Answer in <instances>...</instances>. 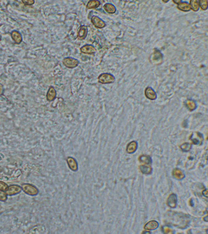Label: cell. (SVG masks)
<instances>
[{"label": "cell", "mask_w": 208, "mask_h": 234, "mask_svg": "<svg viewBox=\"0 0 208 234\" xmlns=\"http://www.w3.org/2000/svg\"><path fill=\"white\" fill-rule=\"evenodd\" d=\"M4 86L1 84L0 83V95H2L4 93Z\"/></svg>", "instance_id": "cell-23"}, {"label": "cell", "mask_w": 208, "mask_h": 234, "mask_svg": "<svg viewBox=\"0 0 208 234\" xmlns=\"http://www.w3.org/2000/svg\"><path fill=\"white\" fill-rule=\"evenodd\" d=\"M22 190L26 194L31 196H35L38 194L39 191L35 186L29 183H24L21 185Z\"/></svg>", "instance_id": "cell-1"}, {"label": "cell", "mask_w": 208, "mask_h": 234, "mask_svg": "<svg viewBox=\"0 0 208 234\" xmlns=\"http://www.w3.org/2000/svg\"><path fill=\"white\" fill-rule=\"evenodd\" d=\"M191 145L188 143H185L182 145L181 146V149L183 150V151L187 152L189 151L191 148Z\"/></svg>", "instance_id": "cell-20"}, {"label": "cell", "mask_w": 208, "mask_h": 234, "mask_svg": "<svg viewBox=\"0 0 208 234\" xmlns=\"http://www.w3.org/2000/svg\"><path fill=\"white\" fill-rule=\"evenodd\" d=\"M137 148V143L135 141H132L128 145L127 148V152L129 153H134Z\"/></svg>", "instance_id": "cell-15"}, {"label": "cell", "mask_w": 208, "mask_h": 234, "mask_svg": "<svg viewBox=\"0 0 208 234\" xmlns=\"http://www.w3.org/2000/svg\"><path fill=\"white\" fill-rule=\"evenodd\" d=\"M56 92L54 87L51 86L49 88L46 95L47 100L51 102L55 99L56 97Z\"/></svg>", "instance_id": "cell-9"}, {"label": "cell", "mask_w": 208, "mask_h": 234, "mask_svg": "<svg viewBox=\"0 0 208 234\" xmlns=\"http://www.w3.org/2000/svg\"><path fill=\"white\" fill-rule=\"evenodd\" d=\"M159 226V223L157 221H151L148 222L145 225V229L149 230H153L157 229Z\"/></svg>", "instance_id": "cell-13"}, {"label": "cell", "mask_w": 208, "mask_h": 234, "mask_svg": "<svg viewBox=\"0 0 208 234\" xmlns=\"http://www.w3.org/2000/svg\"><path fill=\"white\" fill-rule=\"evenodd\" d=\"M98 81L102 84H110L114 82L115 78L112 74L104 73L101 74L98 78Z\"/></svg>", "instance_id": "cell-2"}, {"label": "cell", "mask_w": 208, "mask_h": 234, "mask_svg": "<svg viewBox=\"0 0 208 234\" xmlns=\"http://www.w3.org/2000/svg\"><path fill=\"white\" fill-rule=\"evenodd\" d=\"M139 159L141 162L147 164H150L152 163V159L149 156L144 155V156H141Z\"/></svg>", "instance_id": "cell-17"}, {"label": "cell", "mask_w": 208, "mask_h": 234, "mask_svg": "<svg viewBox=\"0 0 208 234\" xmlns=\"http://www.w3.org/2000/svg\"><path fill=\"white\" fill-rule=\"evenodd\" d=\"M8 186L6 183L0 181V191H6L8 189Z\"/></svg>", "instance_id": "cell-19"}, {"label": "cell", "mask_w": 208, "mask_h": 234, "mask_svg": "<svg viewBox=\"0 0 208 234\" xmlns=\"http://www.w3.org/2000/svg\"><path fill=\"white\" fill-rule=\"evenodd\" d=\"M177 203V195L175 194H172L169 195L167 199V205L171 208H175Z\"/></svg>", "instance_id": "cell-8"}, {"label": "cell", "mask_w": 208, "mask_h": 234, "mask_svg": "<svg viewBox=\"0 0 208 234\" xmlns=\"http://www.w3.org/2000/svg\"><path fill=\"white\" fill-rule=\"evenodd\" d=\"M22 189L21 187L17 185H11L8 186L7 191H5L7 195L13 196L21 193Z\"/></svg>", "instance_id": "cell-4"}, {"label": "cell", "mask_w": 208, "mask_h": 234, "mask_svg": "<svg viewBox=\"0 0 208 234\" xmlns=\"http://www.w3.org/2000/svg\"><path fill=\"white\" fill-rule=\"evenodd\" d=\"M139 168L142 173L146 174H151L152 169L151 167L146 166H141Z\"/></svg>", "instance_id": "cell-16"}, {"label": "cell", "mask_w": 208, "mask_h": 234, "mask_svg": "<svg viewBox=\"0 0 208 234\" xmlns=\"http://www.w3.org/2000/svg\"><path fill=\"white\" fill-rule=\"evenodd\" d=\"M22 2L25 5H32L35 3L34 0H23Z\"/></svg>", "instance_id": "cell-21"}, {"label": "cell", "mask_w": 208, "mask_h": 234, "mask_svg": "<svg viewBox=\"0 0 208 234\" xmlns=\"http://www.w3.org/2000/svg\"><path fill=\"white\" fill-rule=\"evenodd\" d=\"M81 53L85 54L92 55L95 54L96 50L95 47L90 44H86L82 46L80 49Z\"/></svg>", "instance_id": "cell-7"}, {"label": "cell", "mask_w": 208, "mask_h": 234, "mask_svg": "<svg viewBox=\"0 0 208 234\" xmlns=\"http://www.w3.org/2000/svg\"><path fill=\"white\" fill-rule=\"evenodd\" d=\"M203 194L204 196L207 197V189L203 191Z\"/></svg>", "instance_id": "cell-24"}, {"label": "cell", "mask_w": 208, "mask_h": 234, "mask_svg": "<svg viewBox=\"0 0 208 234\" xmlns=\"http://www.w3.org/2000/svg\"><path fill=\"white\" fill-rule=\"evenodd\" d=\"M163 231L165 232V233H173L172 230L169 227H166V226L163 227Z\"/></svg>", "instance_id": "cell-22"}, {"label": "cell", "mask_w": 208, "mask_h": 234, "mask_svg": "<svg viewBox=\"0 0 208 234\" xmlns=\"http://www.w3.org/2000/svg\"><path fill=\"white\" fill-rule=\"evenodd\" d=\"M101 4V2L97 0H91L87 3L86 8L88 9H96L99 7Z\"/></svg>", "instance_id": "cell-11"}, {"label": "cell", "mask_w": 208, "mask_h": 234, "mask_svg": "<svg viewBox=\"0 0 208 234\" xmlns=\"http://www.w3.org/2000/svg\"><path fill=\"white\" fill-rule=\"evenodd\" d=\"M64 65L68 68H74L78 66L79 63V61L76 58L71 57H66L62 61Z\"/></svg>", "instance_id": "cell-3"}, {"label": "cell", "mask_w": 208, "mask_h": 234, "mask_svg": "<svg viewBox=\"0 0 208 234\" xmlns=\"http://www.w3.org/2000/svg\"><path fill=\"white\" fill-rule=\"evenodd\" d=\"M7 195L5 191H0V201L5 202L7 199Z\"/></svg>", "instance_id": "cell-18"}, {"label": "cell", "mask_w": 208, "mask_h": 234, "mask_svg": "<svg viewBox=\"0 0 208 234\" xmlns=\"http://www.w3.org/2000/svg\"><path fill=\"white\" fill-rule=\"evenodd\" d=\"M173 174L174 176L177 179H182L185 177V176H184L183 171L180 169H175L173 172Z\"/></svg>", "instance_id": "cell-14"}, {"label": "cell", "mask_w": 208, "mask_h": 234, "mask_svg": "<svg viewBox=\"0 0 208 234\" xmlns=\"http://www.w3.org/2000/svg\"><path fill=\"white\" fill-rule=\"evenodd\" d=\"M91 23L96 28L101 29L105 27L106 26V23L99 17L93 16L91 19Z\"/></svg>", "instance_id": "cell-5"}, {"label": "cell", "mask_w": 208, "mask_h": 234, "mask_svg": "<svg viewBox=\"0 0 208 234\" xmlns=\"http://www.w3.org/2000/svg\"><path fill=\"white\" fill-rule=\"evenodd\" d=\"M103 8L106 12L109 14H114L116 11V8L114 5L110 3L104 4Z\"/></svg>", "instance_id": "cell-12"}, {"label": "cell", "mask_w": 208, "mask_h": 234, "mask_svg": "<svg viewBox=\"0 0 208 234\" xmlns=\"http://www.w3.org/2000/svg\"><path fill=\"white\" fill-rule=\"evenodd\" d=\"M11 35L13 40L17 44H20L22 42V35L19 31H13L11 32Z\"/></svg>", "instance_id": "cell-10"}, {"label": "cell", "mask_w": 208, "mask_h": 234, "mask_svg": "<svg viewBox=\"0 0 208 234\" xmlns=\"http://www.w3.org/2000/svg\"><path fill=\"white\" fill-rule=\"evenodd\" d=\"M87 33H88V29L87 27L85 25H82L80 26L78 29L77 38L79 40H84L87 37Z\"/></svg>", "instance_id": "cell-6"}]
</instances>
